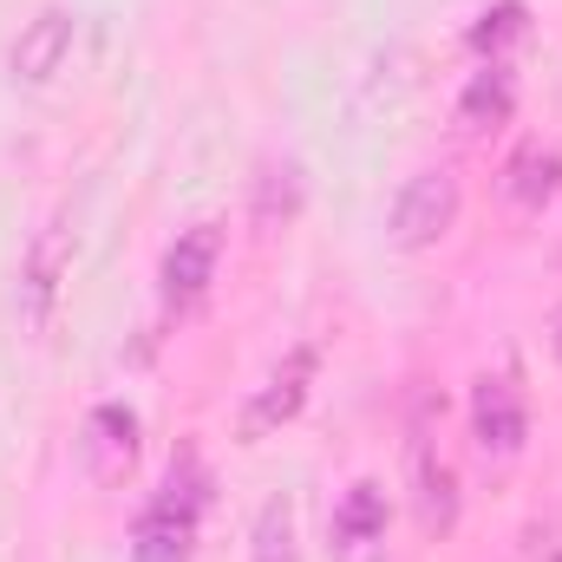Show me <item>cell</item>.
Listing matches in <instances>:
<instances>
[{
    "label": "cell",
    "instance_id": "obj_1",
    "mask_svg": "<svg viewBox=\"0 0 562 562\" xmlns=\"http://www.w3.org/2000/svg\"><path fill=\"white\" fill-rule=\"evenodd\" d=\"M203 510H210V471L203 458L183 445L164 471V484L150 491L132 530V562H190L196 537H203Z\"/></svg>",
    "mask_w": 562,
    "mask_h": 562
},
{
    "label": "cell",
    "instance_id": "obj_2",
    "mask_svg": "<svg viewBox=\"0 0 562 562\" xmlns=\"http://www.w3.org/2000/svg\"><path fill=\"white\" fill-rule=\"evenodd\" d=\"M458 210H464V183L451 164H425L400 183L393 210H386V243L419 256V249H438L451 229H458Z\"/></svg>",
    "mask_w": 562,
    "mask_h": 562
},
{
    "label": "cell",
    "instance_id": "obj_3",
    "mask_svg": "<svg viewBox=\"0 0 562 562\" xmlns=\"http://www.w3.org/2000/svg\"><path fill=\"white\" fill-rule=\"evenodd\" d=\"M314 373H321V353H314L307 340H301V347H288L276 373L243 400L236 438H243V445H262L269 431H281L288 419H301V406H307V393H314Z\"/></svg>",
    "mask_w": 562,
    "mask_h": 562
},
{
    "label": "cell",
    "instance_id": "obj_4",
    "mask_svg": "<svg viewBox=\"0 0 562 562\" xmlns=\"http://www.w3.org/2000/svg\"><path fill=\"white\" fill-rule=\"evenodd\" d=\"M66 276H72V229H66V216H46L26 243V256H20V314L33 327L53 321Z\"/></svg>",
    "mask_w": 562,
    "mask_h": 562
},
{
    "label": "cell",
    "instance_id": "obj_5",
    "mask_svg": "<svg viewBox=\"0 0 562 562\" xmlns=\"http://www.w3.org/2000/svg\"><path fill=\"white\" fill-rule=\"evenodd\" d=\"M216 262H223V229H216V223H190V229L164 249V262H157V294H164V307H170V314H190V307L210 294Z\"/></svg>",
    "mask_w": 562,
    "mask_h": 562
},
{
    "label": "cell",
    "instance_id": "obj_6",
    "mask_svg": "<svg viewBox=\"0 0 562 562\" xmlns=\"http://www.w3.org/2000/svg\"><path fill=\"white\" fill-rule=\"evenodd\" d=\"M471 438H477L484 458H517L530 445V400H524L517 380L484 373L471 386Z\"/></svg>",
    "mask_w": 562,
    "mask_h": 562
},
{
    "label": "cell",
    "instance_id": "obj_7",
    "mask_svg": "<svg viewBox=\"0 0 562 562\" xmlns=\"http://www.w3.org/2000/svg\"><path fill=\"white\" fill-rule=\"evenodd\" d=\"M386 530H393V504H386V491H380L373 477H360V484L334 504V517H327L334 562H373L386 550Z\"/></svg>",
    "mask_w": 562,
    "mask_h": 562
},
{
    "label": "cell",
    "instance_id": "obj_8",
    "mask_svg": "<svg viewBox=\"0 0 562 562\" xmlns=\"http://www.w3.org/2000/svg\"><path fill=\"white\" fill-rule=\"evenodd\" d=\"M72 40H79V13L72 7H40L13 40V79H26V86L59 79L66 59H72Z\"/></svg>",
    "mask_w": 562,
    "mask_h": 562
},
{
    "label": "cell",
    "instance_id": "obj_9",
    "mask_svg": "<svg viewBox=\"0 0 562 562\" xmlns=\"http://www.w3.org/2000/svg\"><path fill=\"white\" fill-rule=\"evenodd\" d=\"M406 477H413L419 530L425 537H451V530H458V477H451V464L431 451L425 431H413V464H406Z\"/></svg>",
    "mask_w": 562,
    "mask_h": 562
},
{
    "label": "cell",
    "instance_id": "obj_10",
    "mask_svg": "<svg viewBox=\"0 0 562 562\" xmlns=\"http://www.w3.org/2000/svg\"><path fill=\"white\" fill-rule=\"evenodd\" d=\"M86 464H92L99 484H119L138 464V413L132 406H119V400L92 406V419H86Z\"/></svg>",
    "mask_w": 562,
    "mask_h": 562
},
{
    "label": "cell",
    "instance_id": "obj_11",
    "mask_svg": "<svg viewBox=\"0 0 562 562\" xmlns=\"http://www.w3.org/2000/svg\"><path fill=\"white\" fill-rule=\"evenodd\" d=\"M510 112H517V72H510V59H484L458 92V125L497 132V125H510Z\"/></svg>",
    "mask_w": 562,
    "mask_h": 562
},
{
    "label": "cell",
    "instance_id": "obj_12",
    "mask_svg": "<svg viewBox=\"0 0 562 562\" xmlns=\"http://www.w3.org/2000/svg\"><path fill=\"white\" fill-rule=\"evenodd\" d=\"M504 190H510L517 210L543 216V210L562 196V150L557 144H524V150L510 157V170H504Z\"/></svg>",
    "mask_w": 562,
    "mask_h": 562
},
{
    "label": "cell",
    "instance_id": "obj_13",
    "mask_svg": "<svg viewBox=\"0 0 562 562\" xmlns=\"http://www.w3.org/2000/svg\"><path fill=\"white\" fill-rule=\"evenodd\" d=\"M301 196H307V183H301V164L294 157H269L262 164V177H256V229H288L294 216H301Z\"/></svg>",
    "mask_w": 562,
    "mask_h": 562
},
{
    "label": "cell",
    "instance_id": "obj_14",
    "mask_svg": "<svg viewBox=\"0 0 562 562\" xmlns=\"http://www.w3.org/2000/svg\"><path fill=\"white\" fill-rule=\"evenodd\" d=\"M524 33H530V7H524V0H497V7H484V13L471 20V33H464V40H471V53H477V59H504Z\"/></svg>",
    "mask_w": 562,
    "mask_h": 562
},
{
    "label": "cell",
    "instance_id": "obj_15",
    "mask_svg": "<svg viewBox=\"0 0 562 562\" xmlns=\"http://www.w3.org/2000/svg\"><path fill=\"white\" fill-rule=\"evenodd\" d=\"M249 562H301V537H294V504L269 497L256 510V530H249Z\"/></svg>",
    "mask_w": 562,
    "mask_h": 562
},
{
    "label": "cell",
    "instance_id": "obj_16",
    "mask_svg": "<svg viewBox=\"0 0 562 562\" xmlns=\"http://www.w3.org/2000/svg\"><path fill=\"white\" fill-rule=\"evenodd\" d=\"M557 353H562V321H557Z\"/></svg>",
    "mask_w": 562,
    "mask_h": 562
},
{
    "label": "cell",
    "instance_id": "obj_17",
    "mask_svg": "<svg viewBox=\"0 0 562 562\" xmlns=\"http://www.w3.org/2000/svg\"><path fill=\"white\" fill-rule=\"evenodd\" d=\"M557 562H562V557H557Z\"/></svg>",
    "mask_w": 562,
    "mask_h": 562
}]
</instances>
